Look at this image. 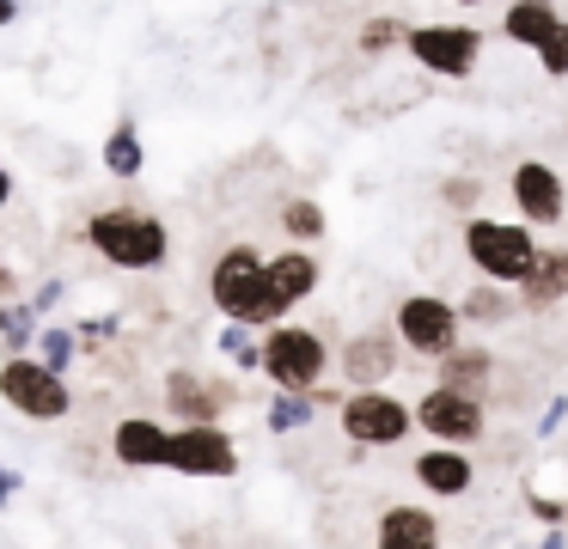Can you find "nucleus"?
<instances>
[{
  "label": "nucleus",
  "instance_id": "nucleus-19",
  "mask_svg": "<svg viewBox=\"0 0 568 549\" xmlns=\"http://www.w3.org/2000/svg\"><path fill=\"white\" fill-rule=\"evenodd\" d=\"M556 24H562L556 0H507V12H501V37L514 49H538Z\"/></svg>",
  "mask_w": 568,
  "mask_h": 549
},
{
  "label": "nucleus",
  "instance_id": "nucleus-31",
  "mask_svg": "<svg viewBox=\"0 0 568 549\" xmlns=\"http://www.w3.org/2000/svg\"><path fill=\"white\" fill-rule=\"evenodd\" d=\"M7 202H13V171L0 165V207H7Z\"/></svg>",
  "mask_w": 568,
  "mask_h": 549
},
{
  "label": "nucleus",
  "instance_id": "nucleus-37",
  "mask_svg": "<svg viewBox=\"0 0 568 549\" xmlns=\"http://www.w3.org/2000/svg\"><path fill=\"white\" fill-rule=\"evenodd\" d=\"M0 293H7V268H0Z\"/></svg>",
  "mask_w": 568,
  "mask_h": 549
},
{
  "label": "nucleus",
  "instance_id": "nucleus-21",
  "mask_svg": "<svg viewBox=\"0 0 568 549\" xmlns=\"http://www.w3.org/2000/svg\"><path fill=\"white\" fill-rule=\"evenodd\" d=\"M519 312V293L514 287H501V281H470L465 287V299H458V317H465V329L470 324H507V317Z\"/></svg>",
  "mask_w": 568,
  "mask_h": 549
},
{
  "label": "nucleus",
  "instance_id": "nucleus-24",
  "mask_svg": "<svg viewBox=\"0 0 568 549\" xmlns=\"http://www.w3.org/2000/svg\"><path fill=\"white\" fill-rule=\"evenodd\" d=\"M282 232H287L294 244L324 238V207L312 202V195H294V202H282Z\"/></svg>",
  "mask_w": 568,
  "mask_h": 549
},
{
  "label": "nucleus",
  "instance_id": "nucleus-15",
  "mask_svg": "<svg viewBox=\"0 0 568 549\" xmlns=\"http://www.w3.org/2000/svg\"><path fill=\"white\" fill-rule=\"evenodd\" d=\"M111 451H116V464H129V470H160V464L172 458V427L148 421V415H129V421H116Z\"/></svg>",
  "mask_w": 568,
  "mask_h": 549
},
{
  "label": "nucleus",
  "instance_id": "nucleus-6",
  "mask_svg": "<svg viewBox=\"0 0 568 549\" xmlns=\"http://www.w3.org/2000/svg\"><path fill=\"white\" fill-rule=\"evenodd\" d=\"M409 61L428 68L434 80H470L483 61V31L477 24H458V19H440V24H409L404 37Z\"/></svg>",
  "mask_w": 568,
  "mask_h": 549
},
{
  "label": "nucleus",
  "instance_id": "nucleus-17",
  "mask_svg": "<svg viewBox=\"0 0 568 549\" xmlns=\"http://www.w3.org/2000/svg\"><path fill=\"white\" fill-rule=\"evenodd\" d=\"M519 305L526 312H556V305L568 299V244H550V251H538V263H531V275L519 281Z\"/></svg>",
  "mask_w": 568,
  "mask_h": 549
},
{
  "label": "nucleus",
  "instance_id": "nucleus-32",
  "mask_svg": "<svg viewBox=\"0 0 568 549\" xmlns=\"http://www.w3.org/2000/svg\"><path fill=\"white\" fill-rule=\"evenodd\" d=\"M13 19H19V0H0V31H7Z\"/></svg>",
  "mask_w": 568,
  "mask_h": 549
},
{
  "label": "nucleus",
  "instance_id": "nucleus-11",
  "mask_svg": "<svg viewBox=\"0 0 568 549\" xmlns=\"http://www.w3.org/2000/svg\"><path fill=\"white\" fill-rule=\"evenodd\" d=\"M507 195H514V214L526 220V226H562L568 214V183L556 165H544V159H519L514 177H507Z\"/></svg>",
  "mask_w": 568,
  "mask_h": 549
},
{
  "label": "nucleus",
  "instance_id": "nucleus-29",
  "mask_svg": "<svg viewBox=\"0 0 568 549\" xmlns=\"http://www.w3.org/2000/svg\"><path fill=\"white\" fill-rule=\"evenodd\" d=\"M0 336L13 342V348H26L31 342V312H0Z\"/></svg>",
  "mask_w": 568,
  "mask_h": 549
},
{
  "label": "nucleus",
  "instance_id": "nucleus-23",
  "mask_svg": "<svg viewBox=\"0 0 568 549\" xmlns=\"http://www.w3.org/2000/svg\"><path fill=\"white\" fill-rule=\"evenodd\" d=\"M312 415H318V390H275V403H270L275 434H294V427L312 421Z\"/></svg>",
  "mask_w": 568,
  "mask_h": 549
},
{
  "label": "nucleus",
  "instance_id": "nucleus-14",
  "mask_svg": "<svg viewBox=\"0 0 568 549\" xmlns=\"http://www.w3.org/2000/svg\"><path fill=\"white\" fill-rule=\"evenodd\" d=\"M373 549H440V519L416 500H397L373 525Z\"/></svg>",
  "mask_w": 568,
  "mask_h": 549
},
{
  "label": "nucleus",
  "instance_id": "nucleus-30",
  "mask_svg": "<svg viewBox=\"0 0 568 549\" xmlns=\"http://www.w3.org/2000/svg\"><path fill=\"white\" fill-rule=\"evenodd\" d=\"M531 512L550 519V525H562V500H550V495H531Z\"/></svg>",
  "mask_w": 568,
  "mask_h": 549
},
{
  "label": "nucleus",
  "instance_id": "nucleus-27",
  "mask_svg": "<svg viewBox=\"0 0 568 549\" xmlns=\"http://www.w3.org/2000/svg\"><path fill=\"white\" fill-rule=\"evenodd\" d=\"M440 202H446V207H458V214H477L483 183H477V177H446V183H440Z\"/></svg>",
  "mask_w": 568,
  "mask_h": 549
},
{
  "label": "nucleus",
  "instance_id": "nucleus-26",
  "mask_svg": "<svg viewBox=\"0 0 568 549\" xmlns=\"http://www.w3.org/2000/svg\"><path fill=\"white\" fill-rule=\"evenodd\" d=\"M531 55H538V68H544V80H568V19L556 24L550 37H544L538 49H531Z\"/></svg>",
  "mask_w": 568,
  "mask_h": 549
},
{
  "label": "nucleus",
  "instance_id": "nucleus-8",
  "mask_svg": "<svg viewBox=\"0 0 568 549\" xmlns=\"http://www.w3.org/2000/svg\"><path fill=\"white\" fill-rule=\"evenodd\" d=\"M416 434L440 439V446H477V439L489 434V403L470 397V390L434 385L416 397Z\"/></svg>",
  "mask_w": 568,
  "mask_h": 549
},
{
  "label": "nucleus",
  "instance_id": "nucleus-33",
  "mask_svg": "<svg viewBox=\"0 0 568 549\" xmlns=\"http://www.w3.org/2000/svg\"><path fill=\"white\" fill-rule=\"evenodd\" d=\"M13 488H19V476H13V470H0V500L13 495Z\"/></svg>",
  "mask_w": 568,
  "mask_h": 549
},
{
  "label": "nucleus",
  "instance_id": "nucleus-13",
  "mask_svg": "<svg viewBox=\"0 0 568 549\" xmlns=\"http://www.w3.org/2000/svg\"><path fill=\"white\" fill-rule=\"evenodd\" d=\"M416 482L428 488L434 500H465L470 482H477L470 446H440V439H434L428 451H416Z\"/></svg>",
  "mask_w": 568,
  "mask_h": 549
},
{
  "label": "nucleus",
  "instance_id": "nucleus-36",
  "mask_svg": "<svg viewBox=\"0 0 568 549\" xmlns=\"http://www.w3.org/2000/svg\"><path fill=\"white\" fill-rule=\"evenodd\" d=\"M458 7H483V0H458Z\"/></svg>",
  "mask_w": 568,
  "mask_h": 549
},
{
  "label": "nucleus",
  "instance_id": "nucleus-5",
  "mask_svg": "<svg viewBox=\"0 0 568 549\" xmlns=\"http://www.w3.org/2000/svg\"><path fill=\"white\" fill-rule=\"evenodd\" d=\"M392 329H397V342H404V354H416V360H440L446 348L465 342L458 299H440V293H409V299H397Z\"/></svg>",
  "mask_w": 568,
  "mask_h": 549
},
{
  "label": "nucleus",
  "instance_id": "nucleus-12",
  "mask_svg": "<svg viewBox=\"0 0 568 549\" xmlns=\"http://www.w3.org/2000/svg\"><path fill=\"white\" fill-rule=\"evenodd\" d=\"M397 354H404L397 329H355V336L343 342V378H348V390H355V385H385V378L397 373Z\"/></svg>",
  "mask_w": 568,
  "mask_h": 549
},
{
  "label": "nucleus",
  "instance_id": "nucleus-2",
  "mask_svg": "<svg viewBox=\"0 0 568 549\" xmlns=\"http://www.w3.org/2000/svg\"><path fill=\"white\" fill-rule=\"evenodd\" d=\"M538 226L526 220H495V214H465V263L477 268L483 281H501V287H519L538 263Z\"/></svg>",
  "mask_w": 568,
  "mask_h": 549
},
{
  "label": "nucleus",
  "instance_id": "nucleus-16",
  "mask_svg": "<svg viewBox=\"0 0 568 549\" xmlns=\"http://www.w3.org/2000/svg\"><path fill=\"white\" fill-rule=\"evenodd\" d=\"M434 385L470 390V397L489 403V390H495V354L483 348V342H458V348L440 354V373H434Z\"/></svg>",
  "mask_w": 568,
  "mask_h": 549
},
{
  "label": "nucleus",
  "instance_id": "nucleus-22",
  "mask_svg": "<svg viewBox=\"0 0 568 549\" xmlns=\"http://www.w3.org/2000/svg\"><path fill=\"white\" fill-rule=\"evenodd\" d=\"M141 165H148V146H141L135 122H116L111 141H104V171L111 177H141Z\"/></svg>",
  "mask_w": 568,
  "mask_h": 549
},
{
  "label": "nucleus",
  "instance_id": "nucleus-18",
  "mask_svg": "<svg viewBox=\"0 0 568 549\" xmlns=\"http://www.w3.org/2000/svg\"><path fill=\"white\" fill-rule=\"evenodd\" d=\"M165 397H172V409H178V421H221V409L233 403V390H214V385H202L196 373H172L165 378Z\"/></svg>",
  "mask_w": 568,
  "mask_h": 549
},
{
  "label": "nucleus",
  "instance_id": "nucleus-4",
  "mask_svg": "<svg viewBox=\"0 0 568 549\" xmlns=\"http://www.w3.org/2000/svg\"><path fill=\"white\" fill-rule=\"evenodd\" d=\"M257 366L270 373L275 390H318V378L331 373V348H324L318 329L306 324H270L263 329V348H257Z\"/></svg>",
  "mask_w": 568,
  "mask_h": 549
},
{
  "label": "nucleus",
  "instance_id": "nucleus-34",
  "mask_svg": "<svg viewBox=\"0 0 568 549\" xmlns=\"http://www.w3.org/2000/svg\"><path fill=\"white\" fill-rule=\"evenodd\" d=\"M538 549H568V531H550V537H544Z\"/></svg>",
  "mask_w": 568,
  "mask_h": 549
},
{
  "label": "nucleus",
  "instance_id": "nucleus-28",
  "mask_svg": "<svg viewBox=\"0 0 568 549\" xmlns=\"http://www.w3.org/2000/svg\"><path fill=\"white\" fill-rule=\"evenodd\" d=\"M38 360H43V366H55V373H68V360H74V336H68V329H43Z\"/></svg>",
  "mask_w": 568,
  "mask_h": 549
},
{
  "label": "nucleus",
  "instance_id": "nucleus-10",
  "mask_svg": "<svg viewBox=\"0 0 568 549\" xmlns=\"http://www.w3.org/2000/svg\"><path fill=\"white\" fill-rule=\"evenodd\" d=\"M165 470L178 476H233L239 470V446L221 421H184L172 427V458Z\"/></svg>",
  "mask_w": 568,
  "mask_h": 549
},
{
  "label": "nucleus",
  "instance_id": "nucleus-20",
  "mask_svg": "<svg viewBox=\"0 0 568 549\" xmlns=\"http://www.w3.org/2000/svg\"><path fill=\"white\" fill-rule=\"evenodd\" d=\"M270 281H275V293H282L287 305H300V299H312V293H318L324 268H318V256H312L306 244H294V251L270 256Z\"/></svg>",
  "mask_w": 568,
  "mask_h": 549
},
{
  "label": "nucleus",
  "instance_id": "nucleus-3",
  "mask_svg": "<svg viewBox=\"0 0 568 549\" xmlns=\"http://www.w3.org/2000/svg\"><path fill=\"white\" fill-rule=\"evenodd\" d=\"M87 238H92V251H99L104 263H116V268H160L165 251H172L165 220L141 214V207H104V214L87 226Z\"/></svg>",
  "mask_w": 568,
  "mask_h": 549
},
{
  "label": "nucleus",
  "instance_id": "nucleus-9",
  "mask_svg": "<svg viewBox=\"0 0 568 549\" xmlns=\"http://www.w3.org/2000/svg\"><path fill=\"white\" fill-rule=\"evenodd\" d=\"M0 397L13 403L19 415H31V421H62L68 415V385H62V373L55 366H43V360H31V354H13V360L0 366Z\"/></svg>",
  "mask_w": 568,
  "mask_h": 549
},
{
  "label": "nucleus",
  "instance_id": "nucleus-7",
  "mask_svg": "<svg viewBox=\"0 0 568 549\" xmlns=\"http://www.w3.org/2000/svg\"><path fill=\"white\" fill-rule=\"evenodd\" d=\"M336 415H343V434L355 439V446H397V439H409V427H416V409H409L404 397H392L385 385H355L336 403Z\"/></svg>",
  "mask_w": 568,
  "mask_h": 549
},
{
  "label": "nucleus",
  "instance_id": "nucleus-1",
  "mask_svg": "<svg viewBox=\"0 0 568 549\" xmlns=\"http://www.w3.org/2000/svg\"><path fill=\"white\" fill-rule=\"evenodd\" d=\"M209 293H214V305H221V317H233V324H245V329H270L294 312V305L275 293L270 263H263L251 244L221 251V263H214V275H209Z\"/></svg>",
  "mask_w": 568,
  "mask_h": 549
},
{
  "label": "nucleus",
  "instance_id": "nucleus-35",
  "mask_svg": "<svg viewBox=\"0 0 568 549\" xmlns=\"http://www.w3.org/2000/svg\"><path fill=\"white\" fill-rule=\"evenodd\" d=\"M562 531H568V500H562Z\"/></svg>",
  "mask_w": 568,
  "mask_h": 549
},
{
  "label": "nucleus",
  "instance_id": "nucleus-25",
  "mask_svg": "<svg viewBox=\"0 0 568 549\" xmlns=\"http://www.w3.org/2000/svg\"><path fill=\"white\" fill-rule=\"evenodd\" d=\"M404 37H409V24L404 19H392V12H373L367 24H361V55H385V49H404Z\"/></svg>",
  "mask_w": 568,
  "mask_h": 549
}]
</instances>
